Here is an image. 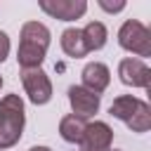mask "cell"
Here are the masks:
<instances>
[{
  "instance_id": "5bb4252c",
  "label": "cell",
  "mask_w": 151,
  "mask_h": 151,
  "mask_svg": "<svg viewBox=\"0 0 151 151\" xmlns=\"http://www.w3.org/2000/svg\"><path fill=\"white\" fill-rule=\"evenodd\" d=\"M132 132H149V127H151V106L146 104V101H139V106H137V111L130 116V120L125 123Z\"/></svg>"
},
{
  "instance_id": "d6986e66",
  "label": "cell",
  "mask_w": 151,
  "mask_h": 151,
  "mask_svg": "<svg viewBox=\"0 0 151 151\" xmlns=\"http://www.w3.org/2000/svg\"><path fill=\"white\" fill-rule=\"evenodd\" d=\"M109 151H120V149H109Z\"/></svg>"
},
{
  "instance_id": "7a4b0ae2",
  "label": "cell",
  "mask_w": 151,
  "mask_h": 151,
  "mask_svg": "<svg viewBox=\"0 0 151 151\" xmlns=\"http://www.w3.org/2000/svg\"><path fill=\"white\" fill-rule=\"evenodd\" d=\"M118 45L125 52L137 54V59L139 57H151V31L142 21L127 19L118 28Z\"/></svg>"
},
{
  "instance_id": "7c38bea8",
  "label": "cell",
  "mask_w": 151,
  "mask_h": 151,
  "mask_svg": "<svg viewBox=\"0 0 151 151\" xmlns=\"http://www.w3.org/2000/svg\"><path fill=\"white\" fill-rule=\"evenodd\" d=\"M80 33H83V40H85L87 52L101 50L106 45V40H109V31H106V26L101 21H90L85 28H80Z\"/></svg>"
},
{
  "instance_id": "6da1fadb",
  "label": "cell",
  "mask_w": 151,
  "mask_h": 151,
  "mask_svg": "<svg viewBox=\"0 0 151 151\" xmlns=\"http://www.w3.org/2000/svg\"><path fill=\"white\" fill-rule=\"evenodd\" d=\"M26 125V111H24V99L19 94H5L0 99V151L12 149Z\"/></svg>"
},
{
  "instance_id": "9a60e30c",
  "label": "cell",
  "mask_w": 151,
  "mask_h": 151,
  "mask_svg": "<svg viewBox=\"0 0 151 151\" xmlns=\"http://www.w3.org/2000/svg\"><path fill=\"white\" fill-rule=\"evenodd\" d=\"M104 12H109V14H116V12H123L125 9V0H116V2H109V0H99L97 2Z\"/></svg>"
},
{
  "instance_id": "3957f363",
  "label": "cell",
  "mask_w": 151,
  "mask_h": 151,
  "mask_svg": "<svg viewBox=\"0 0 151 151\" xmlns=\"http://www.w3.org/2000/svg\"><path fill=\"white\" fill-rule=\"evenodd\" d=\"M21 83H24V90H26L31 104L42 106V104H47L52 99V80H50V76L42 68H26V71H21Z\"/></svg>"
},
{
  "instance_id": "4fadbf2b",
  "label": "cell",
  "mask_w": 151,
  "mask_h": 151,
  "mask_svg": "<svg viewBox=\"0 0 151 151\" xmlns=\"http://www.w3.org/2000/svg\"><path fill=\"white\" fill-rule=\"evenodd\" d=\"M139 101H142V99H137V97H132V94H120V97H116V99L111 101L109 113H111L113 118H118V120L127 123V120H130V116L137 111Z\"/></svg>"
},
{
  "instance_id": "30bf717a",
  "label": "cell",
  "mask_w": 151,
  "mask_h": 151,
  "mask_svg": "<svg viewBox=\"0 0 151 151\" xmlns=\"http://www.w3.org/2000/svg\"><path fill=\"white\" fill-rule=\"evenodd\" d=\"M59 45H61L64 54L71 57V59H80V57L87 54V47H85V40H83L80 28H66L61 33V38H59Z\"/></svg>"
},
{
  "instance_id": "8992f818",
  "label": "cell",
  "mask_w": 151,
  "mask_h": 151,
  "mask_svg": "<svg viewBox=\"0 0 151 151\" xmlns=\"http://www.w3.org/2000/svg\"><path fill=\"white\" fill-rule=\"evenodd\" d=\"M118 76H120V83L127 85V87H142V90H149L151 68H149L142 59H137V57L120 59V64H118Z\"/></svg>"
},
{
  "instance_id": "8fae6325",
  "label": "cell",
  "mask_w": 151,
  "mask_h": 151,
  "mask_svg": "<svg viewBox=\"0 0 151 151\" xmlns=\"http://www.w3.org/2000/svg\"><path fill=\"white\" fill-rule=\"evenodd\" d=\"M85 125H87L85 118H78V116L68 113V116H64V118L59 120V134H61V139L68 142V144H80L83 132H85Z\"/></svg>"
},
{
  "instance_id": "2e32d148",
  "label": "cell",
  "mask_w": 151,
  "mask_h": 151,
  "mask_svg": "<svg viewBox=\"0 0 151 151\" xmlns=\"http://www.w3.org/2000/svg\"><path fill=\"white\" fill-rule=\"evenodd\" d=\"M9 35L5 33V31H0V64L7 59V54H9Z\"/></svg>"
},
{
  "instance_id": "5b68a950",
  "label": "cell",
  "mask_w": 151,
  "mask_h": 151,
  "mask_svg": "<svg viewBox=\"0 0 151 151\" xmlns=\"http://www.w3.org/2000/svg\"><path fill=\"white\" fill-rule=\"evenodd\" d=\"M38 7L59 21H76L87 12V2L85 0H40Z\"/></svg>"
},
{
  "instance_id": "277c9868",
  "label": "cell",
  "mask_w": 151,
  "mask_h": 151,
  "mask_svg": "<svg viewBox=\"0 0 151 151\" xmlns=\"http://www.w3.org/2000/svg\"><path fill=\"white\" fill-rule=\"evenodd\" d=\"M113 142V130L104 120H94L85 125L83 139H80V151H109Z\"/></svg>"
},
{
  "instance_id": "52a82bcc",
  "label": "cell",
  "mask_w": 151,
  "mask_h": 151,
  "mask_svg": "<svg viewBox=\"0 0 151 151\" xmlns=\"http://www.w3.org/2000/svg\"><path fill=\"white\" fill-rule=\"evenodd\" d=\"M68 104L73 109V116L87 120V118H92L99 111L101 97L94 94V92H90V90H85L83 85H71L68 87Z\"/></svg>"
},
{
  "instance_id": "e0dca14e",
  "label": "cell",
  "mask_w": 151,
  "mask_h": 151,
  "mask_svg": "<svg viewBox=\"0 0 151 151\" xmlns=\"http://www.w3.org/2000/svg\"><path fill=\"white\" fill-rule=\"evenodd\" d=\"M28 151H52V149H50V146H31Z\"/></svg>"
},
{
  "instance_id": "ba28073f",
  "label": "cell",
  "mask_w": 151,
  "mask_h": 151,
  "mask_svg": "<svg viewBox=\"0 0 151 151\" xmlns=\"http://www.w3.org/2000/svg\"><path fill=\"white\" fill-rule=\"evenodd\" d=\"M80 78H83V87H85V90H90V92H94V94L101 97V92H104V90L109 87V83H111V71H109V66L101 64V61H90V64L83 66Z\"/></svg>"
},
{
  "instance_id": "ac0fdd59",
  "label": "cell",
  "mask_w": 151,
  "mask_h": 151,
  "mask_svg": "<svg viewBox=\"0 0 151 151\" xmlns=\"http://www.w3.org/2000/svg\"><path fill=\"white\" fill-rule=\"evenodd\" d=\"M2 83H5V80H2V76H0V87H2Z\"/></svg>"
},
{
  "instance_id": "9c48e42d",
  "label": "cell",
  "mask_w": 151,
  "mask_h": 151,
  "mask_svg": "<svg viewBox=\"0 0 151 151\" xmlns=\"http://www.w3.org/2000/svg\"><path fill=\"white\" fill-rule=\"evenodd\" d=\"M19 42L33 45V47L47 52V47H50V42H52V33H50V28H47L42 21H26V24L21 26V40H19Z\"/></svg>"
}]
</instances>
